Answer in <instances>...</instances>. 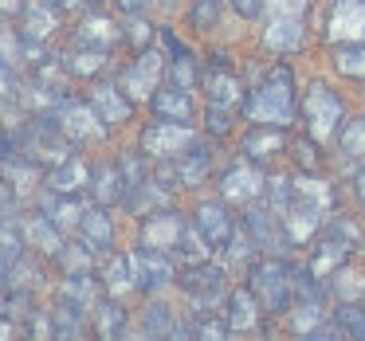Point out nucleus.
Masks as SVG:
<instances>
[{"label": "nucleus", "mask_w": 365, "mask_h": 341, "mask_svg": "<svg viewBox=\"0 0 365 341\" xmlns=\"http://www.w3.org/2000/svg\"><path fill=\"white\" fill-rule=\"evenodd\" d=\"M294 106L299 103H294V75H291V67L271 63V67L259 71L255 87H247L240 114H244L252 126H291Z\"/></svg>", "instance_id": "1"}, {"label": "nucleus", "mask_w": 365, "mask_h": 341, "mask_svg": "<svg viewBox=\"0 0 365 341\" xmlns=\"http://www.w3.org/2000/svg\"><path fill=\"white\" fill-rule=\"evenodd\" d=\"M310 40V0H267L263 9V48L271 56H294Z\"/></svg>", "instance_id": "2"}, {"label": "nucleus", "mask_w": 365, "mask_h": 341, "mask_svg": "<svg viewBox=\"0 0 365 341\" xmlns=\"http://www.w3.org/2000/svg\"><path fill=\"white\" fill-rule=\"evenodd\" d=\"M16 134V130H12ZM20 157L36 161L40 169H56L63 165V161H71V149L75 142L63 134V126L56 122V114H36V118H28L24 126H20Z\"/></svg>", "instance_id": "3"}, {"label": "nucleus", "mask_w": 365, "mask_h": 341, "mask_svg": "<svg viewBox=\"0 0 365 341\" xmlns=\"http://www.w3.org/2000/svg\"><path fill=\"white\" fill-rule=\"evenodd\" d=\"M302 118H307V134L314 142H338L346 130V103L341 95H334L326 83H310L302 95Z\"/></svg>", "instance_id": "4"}, {"label": "nucleus", "mask_w": 365, "mask_h": 341, "mask_svg": "<svg viewBox=\"0 0 365 341\" xmlns=\"http://www.w3.org/2000/svg\"><path fill=\"white\" fill-rule=\"evenodd\" d=\"M252 290L267 314H287L294 306V267L283 259H263L252 267Z\"/></svg>", "instance_id": "5"}, {"label": "nucleus", "mask_w": 365, "mask_h": 341, "mask_svg": "<svg viewBox=\"0 0 365 341\" xmlns=\"http://www.w3.org/2000/svg\"><path fill=\"white\" fill-rule=\"evenodd\" d=\"M56 122L63 126V134L71 137L75 145H98L106 142V118L95 110V103H79V98H67L56 110Z\"/></svg>", "instance_id": "6"}, {"label": "nucleus", "mask_w": 365, "mask_h": 341, "mask_svg": "<svg viewBox=\"0 0 365 341\" xmlns=\"http://www.w3.org/2000/svg\"><path fill=\"white\" fill-rule=\"evenodd\" d=\"M192 145H197V134H192L185 122H169V118L153 122L142 134V149H145V157H153V161H177V157H185Z\"/></svg>", "instance_id": "7"}, {"label": "nucleus", "mask_w": 365, "mask_h": 341, "mask_svg": "<svg viewBox=\"0 0 365 341\" xmlns=\"http://www.w3.org/2000/svg\"><path fill=\"white\" fill-rule=\"evenodd\" d=\"M326 43L330 48L365 43V0H330V12H326Z\"/></svg>", "instance_id": "8"}, {"label": "nucleus", "mask_w": 365, "mask_h": 341, "mask_svg": "<svg viewBox=\"0 0 365 341\" xmlns=\"http://www.w3.org/2000/svg\"><path fill=\"white\" fill-rule=\"evenodd\" d=\"M177 286H181L200 310H208L224 294V271L216 267V263H208V259L185 263V267L177 271Z\"/></svg>", "instance_id": "9"}, {"label": "nucleus", "mask_w": 365, "mask_h": 341, "mask_svg": "<svg viewBox=\"0 0 365 341\" xmlns=\"http://www.w3.org/2000/svg\"><path fill=\"white\" fill-rule=\"evenodd\" d=\"M267 192V177L255 169V161H236L220 173V196L232 204H255V200Z\"/></svg>", "instance_id": "10"}, {"label": "nucleus", "mask_w": 365, "mask_h": 341, "mask_svg": "<svg viewBox=\"0 0 365 341\" xmlns=\"http://www.w3.org/2000/svg\"><path fill=\"white\" fill-rule=\"evenodd\" d=\"M134 275H138V290H145V294H158L169 283H177L169 251H158V247H145V243H138V251H134Z\"/></svg>", "instance_id": "11"}, {"label": "nucleus", "mask_w": 365, "mask_h": 341, "mask_svg": "<svg viewBox=\"0 0 365 341\" xmlns=\"http://www.w3.org/2000/svg\"><path fill=\"white\" fill-rule=\"evenodd\" d=\"M322 216H326V208H318L314 200H307V196H294L291 204H287L283 212H279L287 243H291V247H302L318 228H322Z\"/></svg>", "instance_id": "12"}, {"label": "nucleus", "mask_w": 365, "mask_h": 341, "mask_svg": "<svg viewBox=\"0 0 365 341\" xmlns=\"http://www.w3.org/2000/svg\"><path fill=\"white\" fill-rule=\"evenodd\" d=\"M185 228H189V224H185L181 212H173V208H161V212L145 216L142 231H138V243L158 247V251H169V255H173V251H177V239H181Z\"/></svg>", "instance_id": "13"}, {"label": "nucleus", "mask_w": 365, "mask_h": 341, "mask_svg": "<svg viewBox=\"0 0 365 341\" xmlns=\"http://www.w3.org/2000/svg\"><path fill=\"white\" fill-rule=\"evenodd\" d=\"M56 12L59 9L51 0H28L24 4V12H20V36H24L28 48H40V43H48L56 36V28H59Z\"/></svg>", "instance_id": "14"}, {"label": "nucleus", "mask_w": 365, "mask_h": 341, "mask_svg": "<svg viewBox=\"0 0 365 341\" xmlns=\"http://www.w3.org/2000/svg\"><path fill=\"white\" fill-rule=\"evenodd\" d=\"M161 48H165V67H169V79L177 83V87H185V90H192L205 75H200V67H197V56H192L189 48H185L181 40H177L169 28H161Z\"/></svg>", "instance_id": "15"}, {"label": "nucleus", "mask_w": 365, "mask_h": 341, "mask_svg": "<svg viewBox=\"0 0 365 341\" xmlns=\"http://www.w3.org/2000/svg\"><path fill=\"white\" fill-rule=\"evenodd\" d=\"M161 56L158 51H138L134 67H126L122 71V87H126L130 98H153V90H158V79H161Z\"/></svg>", "instance_id": "16"}, {"label": "nucleus", "mask_w": 365, "mask_h": 341, "mask_svg": "<svg viewBox=\"0 0 365 341\" xmlns=\"http://www.w3.org/2000/svg\"><path fill=\"white\" fill-rule=\"evenodd\" d=\"M357 247L349 243V239H341L338 231H326L322 239L314 243V251H310V259H307V267L314 271L318 278H330L334 271H341L349 263V255H354Z\"/></svg>", "instance_id": "17"}, {"label": "nucleus", "mask_w": 365, "mask_h": 341, "mask_svg": "<svg viewBox=\"0 0 365 341\" xmlns=\"http://www.w3.org/2000/svg\"><path fill=\"white\" fill-rule=\"evenodd\" d=\"M240 149H244L247 161L267 165V161H275L287 149V126H252L244 134V142H240Z\"/></svg>", "instance_id": "18"}, {"label": "nucleus", "mask_w": 365, "mask_h": 341, "mask_svg": "<svg viewBox=\"0 0 365 341\" xmlns=\"http://www.w3.org/2000/svg\"><path fill=\"white\" fill-rule=\"evenodd\" d=\"M20 228H24L28 247H36L40 255L59 259V251H63V228H59L48 212H28L24 220H20Z\"/></svg>", "instance_id": "19"}, {"label": "nucleus", "mask_w": 365, "mask_h": 341, "mask_svg": "<svg viewBox=\"0 0 365 341\" xmlns=\"http://www.w3.org/2000/svg\"><path fill=\"white\" fill-rule=\"evenodd\" d=\"M91 103H95V110L106 118V126H126L130 118H134V98L126 95V87H114V83H98L95 90H91Z\"/></svg>", "instance_id": "20"}, {"label": "nucleus", "mask_w": 365, "mask_h": 341, "mask_svg": "<svg viewBox=\"0 0 365 341\" xmlns=\"http://www.w3.org/2000/svg\"><path fill=\"white\" fill-rule=\"evenodd\" d=\"M205 87H208V106H228V110H236V106H244V83H240V75L232 71L228 63H216L208 67L205 75Z\"/></svg>", "instance_id": "21"}, {"label": "nucleus", "mask_w": 365, "mask_h": 341, "mask_svg": "<svg viewBox=\"0 0 365 341\" xmlns=\"http://www.w3.org/2000/svg\"><path fill=\"white\" fill-rule=\"evenodd\" d=\"M259 314H267V310H263L259 294H255L252 286H240V290L228 294V310H224V318H228L232 330H240V333L263 330V325H259Z\"/></svg>", "instance_id": "22"}, {"label": "nucleus", "mask_w": 365, "mask_h": 341, "mask_svg": "<svg viewBox=\"0 0 365 341\" xmlns=\"http://www.w3.org/2000/svg\"><path fill=\"white\" fill-rule=\"evenodd\" d=\"M192 224L205 231V239L212 243V251H224L228 239H232V231H236V220H232L228 208L216 204V200H205V204L197 208V220H192Z\"/></svg>", "instance_id": "23"}, {"label": "nucleus", "mask_w": 365, "mask_h": 341, "mask_svg": "<svg viewBox=\"0 0 365 341\" xmlns=\"http://www.w3.org/2000/svg\"><path fill=\"white\" fill-rule=\"evenodd\" d=\"M118 40H126V32L114 24V16H103V12H95V16H83L79 24H75V43H83V48H103V51H110Z\"/></svg>", "instance_id": "24"}, {"label": "nucleus", "mask_w": 365, "mask_h": 341, "mask_svg": "<svg viewBox=\"0 0 365 341\" xmlns=\"http://www.w3.org/2000/svg\"><path fill=\"white\" fill-rule=\"evenodd\" d=\"M169 192H173V189H169V184H161L158 177H145L142 184H134V189L126 192V200H122V204H126L138 220H145V216L169 208Z\"/></svg>", "instance_id": "25"}, {"label": "nucleus", "mask_w": 365, "mask_h": 341, "mask_svg": "<svg viewBox=\"0 0 365 341\" xmlns=\"http://www.w3.org/2000/svg\"><path fill=\"white\" fill-rule=\"evenodd\" d=\"M244 228L252 231V239L259 243V251H275L279 243H287V236H283V220H279L275 208H247Z\"/></svg>", "instance_id": "26"}, {"label": "nucleus", "mask_w": 365, "mask_h": 341, "mask_svg": "<svg viewBox=\"0 0 365 341\" xmlns=\"http://www.w3.org/2000/svg\"><path fill=\"white\" fill-rule=\"evenodd\" d=\"M59 59H63V75H75V79H95V75L106 71V51L103 48H83V43H71Z\"/></svg>", "instance_id": "27"}, {"label": "nucleus", "mask_w": 365, "mask_h": 341, "mask_svg": "<svg viewBox=\"0 0 365 341\" xmlns=\"http://www.w3.org/2000/svg\"><path fill=\"white\" fill-rule=\"evenodd\" d=\"M83 184H91V169L83 165L79 157H71V161H63V165L48 169V181H43V189L56 192V196H75Z\"/></svg>", "instance_id": "28"}, {"label": "nucleus", "mask_w": 365, "mask_h": 341, "mask_svg": "<svg viewBox=\"0 0 365 341\" xmlns=\"http://www.w3.org/2000/svg\"><path fill=\"white\" fill-rule=\"evenodd\" d=\"M91 196L103 208L126 200V177H122V169L118 165H95L91 169Z\"/></svg>", "instance_id": "29"}, {"label": "nucleus", "mask_w": 365, "mask_h": 341, "mask_svg": "<svg viewBox=\"0 0 365 341\" xmlns=\"http://www.w3.org/2000/svg\"><path fill=\"white\" fill-rule=\"evenodd\" d=\"M150 106H153V114L158 118H169V122H192V95L185 87H165V90H153V98H150Z\"/></svg>", "instance_id": "30"}, {"label": "nucleus", "mask_w": 365, "mask_h": 341, "mask_svg": "<svg viewBox=\"0 0 365 341\" xmlns=\"http://www.w3.org/2000/svg\"><path fill=\"white\" fill-rule=\"evenodd\" d=\"M103 286L114 294V298H122V294L138 290V275H134V255H110V259L103 263Z\"/></svg>", "instance_id": "31"}, {"label": "nucleus", "mask_w": 365, "mask_h": 341, "mask_svg": "<svg viewBox=\"0 0 365 341\" xmlns=\"http://www.w3.org/2000/svg\"><path fill=\"white\" fill-rule=\"evenodd\" d=\"M43 212H48V216H51V220H56L63 231H79L91 208L83 204L79 196H56V192H48V204H43Z\"/></svg>", "instance_id": "32"}, {"label": "nucleus", "mask_w": 365, "mask_h": 341, "mask_svg": "<svg viewBox=\"0 0 365 341\" xmlns=\"http://www.w3.org/2000/svg\"><path fill=\"white\" fill-rule=\"evenodd\" d=\"M91 314H95V333L98 337H122V333H126V325H130V314L126 310L118 306V298H98L95 302V310H91Z\"/></svg>", "instance_id": "33"}, {"label": "nucleus", "mask_w": 365, "mask_h": 341, "mask_svg": "<svg viewBox=\"0 0 365 341\" xmlns=\"http://www.w3.org/2000/svg\"><path fill=\"white\" fill-rule=\"evenodd\" d=\"M212 169V145H192L185 157H177V173H181V189H197Z\"/></svg>", "instance_id": "34"}, {"label": "nucleus", "mask_w": 365, "mask_h": 341, "mask_svg": "<svg viewBox=\"0 0 365 341\" xmlns=\"http://www.w3.org/2000/svg\"><path fill=\"white\" fill-rule=\"evenodd\" d=\"M79 236L87 239V243L95 247V251H110V247H114V220L106 216V208H103V204L87 212V220H83Z\"/></svg>", "instance_id": "35"}, {"label": "nucleus", "mask_w": 365, "mask_h": 341, "mask_svg": "<svg viewBox=\"0 0 365 341\" xmlns=\"http://www.w3.org/2000/svg\"><path fill=\"white\" fill-rule=\"evenodd\" d=\"M59 298L75 302V306H83V310H95L98 286H95V278H91V271H75V275H67L63 283H59Z\"/></svg>", "instance_id": "36"}, {"label": "nucleus", "mask_w": 365, "mask_h": 341, "mask_svg": "<svg viewBox=\"0 0 365 341\" xmlns=\"http://www.w3.org/2000/svg\"><path fill=\"white\" fill-rule=\"evenodd\" d=\"M51 322H56V337H83L87 333V310L59 298V306L51 310Z\"/></svg>", "instance_id": "37"}, {"label": "nucleus", "mask_w": 365, "mask_h": 341, "mask_svg": "<svg viewBox=\"0 0 365 341\" xmlns=\"http://www.w3.org/2000/svg\"><path fill=\"white\" fill-rule=\"evenodd\" d=\"M330 290L338 294V302H361L365 298V271H357L346 263L341 271L330 275Z\"/></svg>", "instance_id": "38"}, {"label": "nucleus", "mask_w": 365, "mask_h": 341, "mask_svg": "<svg viewBox=\"0 0 365 341\" xmlns=\"http://www.w3.org/2000/svg\"><path fill=\"white\" fill-rule=\"evenodd\" d=\"M334 330H338V337L365 341V306L361 302H341L338 314H334Z\"/></svg>", "instance_id": "39"}, {"label": "nucleus", "mask_w": 365, "mask_h": 341, "mask_svg": "<svg viewBox=\"0 0 365 341\" xmlns=\"http://www.w3.org/2000/svg\"><path fill=\"white\" fill-rule=\"evenodd\" d=\"M259 251V243L252 239V231L247 228H236L228 239V247H224V259H228V267H252V255Z\"/></svg>", "instance_id": "40"}, {"label": "nucleus", "mask_w": 365, "mask_h": 341, "mask_svg": "<svg viewBox=\"0 0 365 341\" xmlns=\"http://www.w3.org/2000/svg\"><path fill=\"white\" fill-rule=\"evenodd\" d=\"M4 286H20V290H36V286H43V267L32 259H24L20 255L16 263H12L9 271H4Z\"/></svg>", "instance_id": "41"}, {"label": "nucleus", "mask_w": 365, "mask_h": 341, "mask_svg": "<svg viewBox=\"0 0 365 341\" xmlns=\"http://www.w3.org/2000/svg\"><path fill=\"white\" fill-rule=\"evenodd\" d=\"M173 255H181L185 263H197V259H208V255H212V243L205 239V231H200L197 224H189V228L181 231V239H177Z\"/></svg>", "instance_id": "42"}, {"label": "nucleus", "mask_w": 365, "mask_h": 341, "mask_svg": "<svg viewBox=\"0 0 365 341\" xmlns=\"http://www.w3.org/2000/svg\"><path fill=\"white\" fill-rule=\"evenodd\" d=\"M334 67H338L346 79L365 83V43H349V48L334 51Z\"/></svg>", "instance_id": "43"}, {"label": "nucleus", "mask_w": 365, "mask_h": 341, "mask_svg": "<svg viewBox=\"0 0 365 341\" xmlns=\"http://www.w3.org/2000/svg\"><path fill=\"white\" fill-rule=\"evenodd\" d=\"M338 149H341V157L365 161V114L354 122H346V130H341V137H338Z\"/></svg>", "instance_id": "44"}, {"label": "nucleus", "mask_w": 365, "mask_h": 341, "mask_svg": "<svg viewBox=\"0 0 365 341\" xmlns=\"http://www.w3.org/2000/svg\"><path fill=\"white\" fill-rule=\"evenodd\" d=\"M173 322H177V318L169 314V306H161V302H150V306H145V314H142L145 337H161V333H169V330H173Z\"/></svg>", "instance_id": "45"}, {"label": "nucleus", "mask_w": 365, "mask_h": 341, "mask_svg": "<svg viewBox=\"0 0 365 341\" xmlns=\"http://www.w3.org/2000/svg\"><path fill=\"white\" fill-rule=\"evenodd\" d=\"M232 333V325H228V318H216V314H205V310H197L192 314V337H228Z\"/></svg>", "instance_id": "46"}, {"label": "nucleus", "mask_w": 365, "mask_h": 341, "mask_svg": "<svg viewBox=\"0 0 365 341\" xmlns=\"http://www.w3.org/2000/svg\"><path fill=\"white\" fill-rule=\"evenodd\" d=\"M91 251L95 247L83 239V243H63V251H59V263L67 267V275H75V271H91Z\"/></svg>", "instance_id": "47"}, {"label": "nucleus", "mask_w": 365, "mask_h": 341, "mask_svg": "<svg viewBox=\"0 0 365 341\" xmlns=\"http://www.w3.org/2000/svg\"><path fill=\"white\" fill-rule=\"evenodd\" d=\"M216 20H220V0H197L189 12V24L197 28V32H212Z\"/></svg>", "instance_id": "48"}, {"label": "nucleus", "mask_w": 365, "mask_h": 341, "mask_svg": "<svg viewBox=\"0 0 365 341\" xmlns=\"http://www.w3.org/2000/svg\"><path fill=\"white\" fill-rule=\"evenodd\" d=\"M118 169H122V177H126V192L134 189V184H142L145 177V161H142V153H122V161H118Z\"/></svg>", "instance_id": "49"}, {"label": "nucleus", "mask_w": 365, "mask_h": 341, "mask_svg": "<svg viewBox=\"0 0 365 341\" xmlns=\"http://www.w3.org/2000/svg\"><path fill=\"white\" fill-rule=\"evenodd\" d=\"M122 32H126V40L134 43L138 51H145V48H150V40H153V28H150V20H142L138 12L130 16V24L122 28Z\"/></svg>", "instance_id": "50"}, {"label": "nucleus", "mask_w": 365, "mask_h": 341, "mask_svg": "<svg viewBox=\"0 0 365 341\" xmlns=\"http://www.w3.org/2000/svg\"><path fill=\"white\" fill-rule=\"evenodd\" d=\"M291 149H294V161H299L302 169H310V173H314V169L322 165V157H318V142H314L310 134H307V137H299V142H294Z\"/></svg>", "instance_id": "51"}, {"label": "nucleus", "mask_w": 365, "mask_h": 341, "mask_svg": "<svg viewBox=\"0 0 365 341\" xmlns=\"http://www.w3.org/2000/svg\"><path fill=\"white\" fill-rule=\"evenodd\" d=\"M208 130H212L216 137L228 134V130H232V110H228V106H208Z\"/></svg>", "instance_id": "52"}, {"label": "nucleus", "mask_w": 365, "mask_h": 341, "mask_svg": "<svg viewBox=\"0 0 365 341\" xmlns=\"http://www.w3.org/2000/svg\"><path fill=\"white\" fill-rule=\"evenodd\" d=\"M228 4H232V12H236V16H244V20L263 16V9H267V0H228Z\"/></svg>", "instance_id": "53"}, {"label": "nucleus", "mask_w": 365, "mask_h": 341, "mask_svg": "<svg viewBox=\"0 0 365 341\" xmlns=\"http://www.w3.org/2000/svg\"><path fill=\"white\" fill-rule=\"evenodd\" d=\"M59 12H79V9H95L98 0H51Z\"/></svg>", "instance_id": "54"}, {"label": "nucleus", "mask_w": 365, "mask_h": 341, "mask_svg": "<svg viewBox=\"0 0 365 341\" xmlns=\"http://www.w3.org/2000/svg\"><path fill=\"white\" fill-rule=\"evenodd\" d=\"M114 4H118L122 12H130V16H134V12H142V9H150V0H114Z\"/></svg>", "instance_id": "55"}, {"label": "nucleus", "mask_w": 365, "mask_h": 341, "mask_svg": "<svg viewBox=\"0 0 365 341\" xmlns=\"http://www.w3.org/2000/svg\"><path fill=\"white\" fill-rule=\"evenodd\" d=\"M354 192H357V200L365 204V165L357 169V177H354Z\"/></svg>", "instance_id": "56"}, {"label": "nucleus", "mask_w": 365, "mask_h": 341, "mask_svg": "<svg viewBox=\"0 0 365 341\" xmlns=\"http://www.w3.org/2000/svg\"><path fill=\"white\" fill-rule=\"evenodd\" d=\"M28 0H4V16H20Z\"/></svg>", "instance_id": "57"}]
</instances>
